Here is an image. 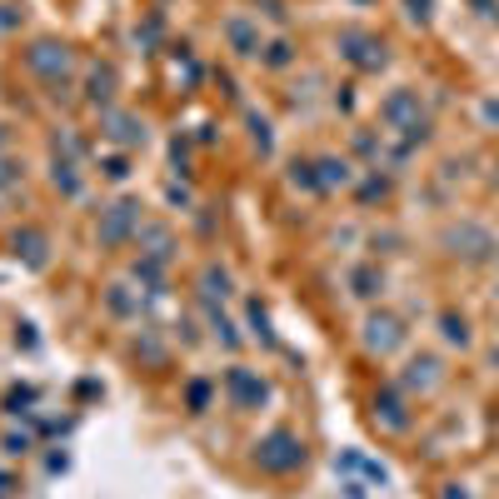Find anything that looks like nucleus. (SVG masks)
I'll list each match as a JSON object with an SVG mask.
<instances>
[{"mask_svg": "<svg viewBox=\"0 0 499 499\" xmlns=\"http://www.w3.org/2000/svg\"><path fill=\"white\" fill-rule=\"evenodd\" d=\"M255 459H260L265 469H275V475H280V469H295V465L304 459V445L295 440V434H270V440L260 445V455H255Z\"/></svg>", "mask_w": 499, "mask_h": 499, "instance_id": "1", "label": "nucleus"}, {"mask_svg": "<svg viewBox=\"0 0 499 499\" xmlns=\"http://www.w3.org/2000/svg\"><path fill=\"white\" fill-rule=\"evenodd\" d=\"M230 385H235V395H245V400H265V385H255L245 369H235V375H230Z\"/></svg>", "mask_w": 499, "mask_h": 499, "instance_id": "2", "label": "nucleus"}]
</instances>
